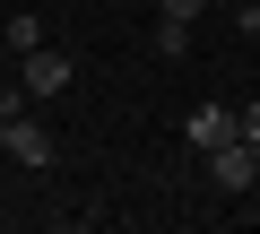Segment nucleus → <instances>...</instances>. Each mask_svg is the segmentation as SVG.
Returning <instances> with one entry per match:
<instances>
[{
  "label": "nucleus",
  "mask_w": 260,
  "mask_h": 234,
  "mask_svg": "<svg viewBox=\"0 0 260 234\" xmlns=\"http://www.w3.org/2000/svg\"><path fill=\"white\" fill-rule=\"evenodd\" d=\"M70 78H78V61H70V52H52V44H35V52L18 61V87H26V104H35V95H61Z\"/></svg>",
  "instance_id": "nucleus-1"
},
{
  "label": "nucleus",
  "mask_w": 260,
  "mask_h": 234,
  "mask_svg": "<svg viewBox=\"0 0 260 234\" xmlns=\"http://www.w3.org/2000/svg\"><path fill=\"white\" fill-rule=\"evenodd\" d=\"M234 130H243V113H234V104H191V122H182V139H191L200 156H208V148H225Z\"/></svg>",
  "instance_id": "nucleus-2"
},
{
  "label": "nucleus",
  "mask_w": 260,
  "mask_h": 234,
  "mask_svg": "<svg viewBox=\"0 0 260 234\" xmlns=\"http://www.w3.org/2000/svg\"><path fill=\"white\" fill-rule=\"evenodd\" d=\"M0 148H9V156H18L26 174H44V165L61 156V148H52V130L35 122V113H18V122H9V139H0Z\"/></svg>",
  "instance_id": "nucleus-3"
},
{
  "label": "nucleus",
  "mask_w": 260,
  "mask_h": 234,
  "mask_svg": "<svg viewBox=\"0 0 260 234\" xmlns=\"http://www.w3.org/2000/svg\"><path fill=\"white\" fill-rule=\"evenodd\" d=\"M208 182H217V191H251V182H260V156H251L243 139H225V148H208Z\"/></svg>",
  "instance_id": "nucleus-4"
},
{
  "label": "nucleus",
  "mask_w": 260,
  "mask_h": 234,
  "mask_svg": "<svg viewBox=\"0 0 260 234\" xmlns=\"http://www.w3.org/2000/svg\"><path fill=\"white\" fill-rule=\"evenodd\" d=\"M35 44H44V18H35V9H18L9 26H0V52H9V61H26Z\"/></svg>",
  "instance_id": "nucleus-5"
},
{
  "label": "nucleus",
  "mask_w": 260,
  "mask_h": 234,
  "mask_svg": "<svg viewBox=\"0 0 260 234\" xmlns=\"http://www.w3.org/2000/svg\"><path fill=\"white\" fill-rule=\"evenodd\" d=\"M191 52V26L182 18H156V61H182Z\"/></svg>",
  "instance_id": "nucleus-6"
},
{
  "label": "nucleus",
  "mask_w": 260,
  "mask_h": 234,
  "mask_svg": "<svg viewBox=\"0 0 260 234\" xmlns=\"http://www.w3.org/2000/svg\"><path fill=\"white\" fill-rule=\"evenodd\" d=\"M18 113H26V87H18V78H0V139H9V122H18Z\"/></svg>",
  "instance_id": "nucleus-7"
},
{
  "label": "nucleus",
  "mask_w": 260,
  "mask_h": 234,
  "mask_svg": "<svg viewBox=\"0 0 260 234\" xmlns=\"http://www.w3.org/2000/svg\"><path fill=\"white\" fill-rule=\"evenodd\" d=\"M200 9H208V0H156V18H182V26H191Z\"/></svg>",
  "instance_id": "nucleus-8"
},
{
  "label": "nucleus",
  "mask_w": 260,
  "mask_h": 234,
  "mask_svg": "<svg viewBox=\"0 0 260 234\" xmlns=\"http://www.w3.org/2000/svg\"><path fill=\"white\" fill-rule=\"evenodd\" d=\"M234 139H243V148L260 156V104H243V130H234Z\"/></svg>",
  "instance_id": "nucleus-9"
},
{
  "label": "nucleus",
  "mask_w": 260,
  "mask_h": 234,
  "mask_svg": "<svg viewBox=\"0 0 260 234\" xmlns=\"http://www.w3.org/2000/svg\"><path fill=\"white\" fill-rule=\"evenodd\" d=\"M243 26H251V35H260V9H243Z\"/></svg>",
  "instance_id": "nucleus-10"
}]
</instances>
